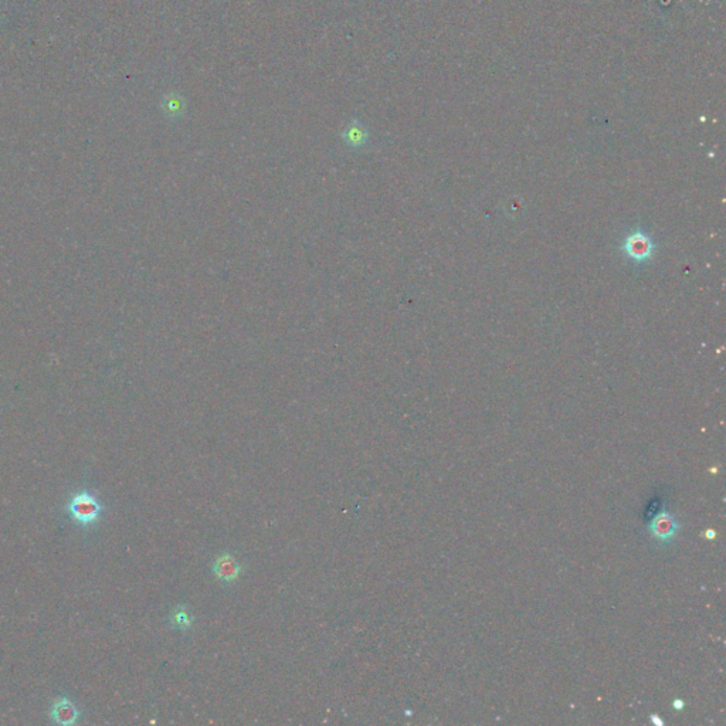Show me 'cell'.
Returning a JSON list of instances; mask_svg holds the SVG:
<instances>
[{
	"label": "cell",
	"mask_w": 726,
	"mask_h": 726,
	"mask_svg": "<svg viewBox=\"0 0 726 726\" xmlns=\"http://www.w3.org/2000/svg\"><path fill=\"white\" fill-rule=\"evenodd\" d=\"M101 505L89 493H80L73 497L68 505L71 518L80 525H91L99 521L101 515Z\"/></svg>",
	"instance_id": "1"
},
{
	"label": "cell",
	"mask_w": 726,
	"mask_h": 726,
	"mask_svg": "<svg viewBox=\"0 0 726 726\" xmlns=\"http://www.w3.org/2000/svg\"><path fill=\"white\" fill-rule=\"evenodd\" d=\"M654 243L651 237L643 231H634L627 235L624 241V252L634 263L647 261L654 253Z\"/></svg>",
	"instance_id": "2"
},
{
	"label": "cell",
	"mask_w": 726,
	"mask_h": 726,
	"mask_svg": "<svg viewBox=\"0 0 726 726\" xmlns=\"http://www.w3.org/2000/svg\"><path fill=\"white\" fill-rule=\"evenodd\" d=\"M648 529L651 532V535L658 542L668 545L675 538L676 532L680 530V523L674 518V515H671L667 511H662L653 518V521L648 525Z\"/></svg>",
	"instance_id": "3"
},
{
	"label": "cell",
	"mask_w": 726,
	"mask_h": 726,
	"mask_svg": "<svg viewBox=\"0 0 726 726\" xmlns=\"http://www.w3.org/2000/svg\"><path fill=\"white\" fill-rule=\"evenodd\" d=\"M213 572L220 582L233 583L241 573V566L231 555H220L213 563Z\"/></svg>",
	"instance_id": "4"
},
{
	"label": "cell",
	"mask_w": 726,
	"mask_h": 726,
	"mask_svg": "<svg viewBox=\"0 0 726 726\" xmlns=\"http://www.w3.org/2000/svg\"><path fill=\"white\" fill-rule=\"evenodd\" d=\"M342 140L351 150H362L369 142V131L361 121L354 119L342 131Z\"/></svg>",
	"instance_id": "5"
},
{
	"label": "cell",
	"mask_w": 726,
	"mask_h": 726,
	"mask_svg": "<svg viewBox=\"0 0 726 726\" xmlns=\"http://www.w3.org/2000/svg\"><path fill=\"white\" fill-rule=\"evenodd\" d=\"M50 716L59 725H73L78 720L80 712L68 698H60L53 704Z\"/></svg>",
	"instance_id": "6"
},
{
	"label": "cell",
	"mask_w": 726,
	"mask_h": 726,
	"mask_svg": "<svg viewBox=\"0 0 726 726\" xmlns=\"http://www.w3.org/2000/svg\"><path fill=\"white\" fill-rule=\"evenodd\" d=\"M184 100L183 96L177 92H170L168 95H165L164 99V103H162V108H164V112L166 117L172 118V119H177L183 115L184 112Z\"/></svg>",
	"instance_id": "7"
},
{
	"label": "cell",
	"mask_w": 726,
	"mask_h": 726,
	"mask_svg": "<svg viewBox=\"0 0 726 726\" xmlns=\"http://www.w3.org/2000/svg\"><path fill=\"white\" fill-rule=\"evenodd\" d=\"M170 621L172 624L177 628V630H187V628L191 625L193 623V617L190 616V613L184 609V606H179L175 609V611L172 613L170 616Z\"/></svg>",
	"instance_id": "8"
},
{
	"label": "cell",
	"mask_w": 726,
	"mask_h": 726,
	"mask_svg": "<svg viewBox=\"0 0 726 726\" xmlns=\"http://www.w3.org/2000/svg\"><path fill=\"white\" fill-rule=\"evenodd\" d=\"M672 706H674V708H675L676 711H681V709H684L685 704H684V701H683V699H674V702H672Z\"/></svg>",
	"instance_id": "9"
},
{
	"label": "cell",
	"mask_w": 726,
	"mask_h": 726,
	"mask_svg": "<svg viewBox=\"0 0 726 726\" xmlns=\"http://www.w3.org/2000/svg\"><path fill=\"white\" fill-rule=\"evenodd\" d=\"M704 535H705V538H708V539H715L716 532H715L713 529H708Z\"/></svg>",
	"instance_id": "10"
},
{
	"label": "cell",
	"mask_w": 726,
	"mask_h": 726,
	"mask_svg": "<svg viewBox=\"0 0 726 726\" xmlns=\"http://www.w3.org/2000/svg\"><path fill=\"white\" fill-rule=\"evenodd\" d=\"M651 722H653L654 725H657V726H662V725H664L662 719H661V718H658L657 715H651Z\"/></svg>",
	"instance_id": "11"
}]
</instances>
